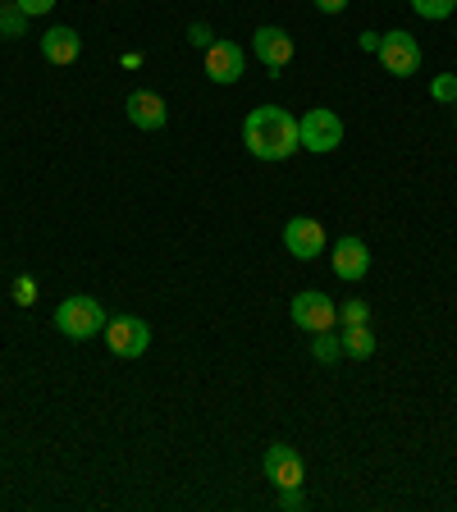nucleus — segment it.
<instances>
[{
    "label": "nucleus",
    "instance_id": "obj_6",
    "mask_svg": "<svg viewBox=\"0 0 457 512\" xmlns=\"http://www.w3.org/2000/svg\"><path fill=\"white\" fill-rule=\"evenodd\" d=\"M343 142V119L334 115V110L316 106L302 115V147L316 151V156H325V151H334Z\"/></svg>",
    "mask_w": 457,
    "mask_h": 512
},
{
    "label": "nucleus",
    "instance_id": "obj_18",
    "mask_svg": "<svg viewBox=\"0 0 457 512\" xmlns=\"http://www.w3.org/2000/svg\"><path fill=\"white\" fill-rule=\"evenodd\" d=\"M366 320H371V307L362 298L339 302V325H366Z\"/></svg>",
    "mask_w": 457,
    "mask_h": 512
},
{
    "label": "nucleus",
    "instance_id": "obj_23",
    "mask_svg": "<svg viewBox=\"0 0 457 512\" xmlns=\"http://www.w3.org/2000/svg\"><path fill=\"white\" fill-rule=\"evenodd\" d=\"M188 42L192 46H211L215 37H211V28H206V23H192V28H188Z\"/></svg>",
    "mask_w": 457,
    "mask_h": 512
},
{
    "label": "nucleus",
    "instance_id": "obj_3",
    "mask_svg": "<svg viewBox=\"0 0 457 512\" xmlns=\"http://www.w3.org/2000/svg\"><path fill=\"white\" fill-rule=\"evenodd\" d=\"M288 311H293V325L307 334H320V330H334V325H339V302H334L330 293H316V288L298 293Z\"/></svg>",
    "mask_w": 457,
    "mask_h": 512
},
{
    "label": "nucleus",
    "instance_id": "obj_24",
    "mask_svg": "<svg viewBox=\"0 0 457 512\" xmlns=\"http://www.w3.org/2000/svg\"><path fill=\"white\" fill-rule=\"evenodd\" d=\"M316 10L320 14H343L348 10V0H316Z\"/></svg>",
    "mask_w": 457,
    "mask_h": 512
},
{
    "label": "nucleus",
    "instance_id": "obj_13",
    "mask_svg": "<svg viewBox=\"0 0 457 512\" xmlns=\"http://www.w3.org/2000/svg\"><path fill=\"white\" fill-rule=\"evenodd\" d=\"M42 55H46V64H74L78 55H83V37H78L74 28H46V37H42Z\"/></svg>",
    "mask_w": 457,
    "mask_h": 512
},
{
    "label": "nucleus",
    "instance_id": "obj_5",
    "mask_svg": "<svg viewBox=\"0 0 457 512\" xmlns=\"http://www.w3.org/2000/svg\"><path fill=\"white\" fill-rule=\"evenodd\" d=\"M106 348L115 352V357H124V362H133V357H142V352L151 348V330H147V320L138 316H115L106 320Z\"/></svg>",
    "mask_w": 457,
    "mask_h": 512
},
{
    "label": "nucleus",
    "instance_id": "obj_15",
    "mask_svg": "<svg viewBox=\"0 0 457 512\" xmlns=\"http://www.w3.org/2000/svg\"><path fill=\"white\" fill-rule=\"evenodd\" d=\"M311 357H316L320 366H334L343 357V343H339V330H320L311 334Z\"/></svg>",
    "mask_w": 457,
    "mask_h": 512
},
{
    "label": "nucleus",
    "instance_id": "obj_25",
    "mask_svg": "<svg viewBox=\"0 0 457 512\" xmlns=\"http://www.w3.org/2000/svg\"><path fill=\"white\" fill-rule=\"evenodd\" d=\"M362 51H380V37H375V32H362Z\"/></svg>",
    "mask_w": 457,
    "mask_h": 512
},
{
    "label": "nucleus",
    "instance_id": "obj_16",
    "mask_svg": "<svg viewBox=\"0 0 457 512\" xmlns=\"http://www.w3.org/2000/svg\"><path fill=\"white\" fill-rule=\"evenodd\" d=\"M28 19L32 14H23L14 0H5V5H0V37H23V32H28Z\"/></svg>",
    "mask_w": 457,
    "mask_h": 512
},
{
    "label": "nucleus",
    "instance_id": "obj_8",
    "mask_svg": "<svg viewBox=\"0 0 457 512\" xmlns=\"http://www.w3.org/2000/svg\"><path fill=\"white\" fill-rule=\"evenodd\" d=\"M330 266H334V275H339V279H348V284H357V279H366V275H371V247H366L357 234L339 238V243L330 247Z\"/></svg>",
    "mask_w": 457,
    "mask_h": 512
},
{
    "label": "nucleus",
    "instance_id": "obj_12",
    "mask_svg": "<svg viewBox=\"0 0 457 512\" xmlns=\"http://www.w3.org/2000/svg\"><path fill=\"white\" fill-rule=\"evenodd\" d=\"M266 476L275 480V490L302 485V453L293 444H270L266 448Z\"/></svg>",
    "mask_w": 457,
    "mask_h": 512
},
{
    "label": "nucleus",
    "instance_id": "obj_20",
    "mask_svg": "<svg viewBox=\"0 0 457 512\" xmlns=\"http://www.w3.org/2000/svg\"><path fill=\"white\" fill-rule=\"evenodd\" d=\"M275 503H279L284 512H302V508H307V494H302V485H284Z\"/></svg>",
    "mask_w": 457,
    "mask_h": 512
},
{
    "label": "nucleus",
    "instance_id": "obj_26",
    "mask_svg": "<svg viewBox=\"0 0 457 512\" xmlns=\"http://www.w3.org/2000/svg\"><path fill=\"white\" fill-rule=\"evenodd\" d=\"M453 128H457V119H453Z\"/></svg>",
    "mask_w": 457,
    "mask_h": 512
},
{
    "label": "nucleus",
    "instance_id": "obj_9",
    "mask_svg": "<svg viewBox=\"0 0 457 512\" xmlns=\"http://www.w3.org/2000/svg\"><path fill=\"white\" fill-rule=\"evenodd\" d=\"M284 247H288V256H298V261H316V256L325 252V229H320V220L293 215V220L284 224Z\"/></svg>",
    "mask_w": 457,
    "mask_h": 512
},
{
    "label": "nucleus",
    "instance_id": "obj_11",
    "mask_svg": "<svg viewBox=\"0 0 457 512\" xmlns=\"http://www.w3.org/2000/svg\"><path fill=\"white\" fill-rule=\"evenodd\" d=\"M124 110H128V124L142 128V133H156V128H165V119H170L165 101H160L156 92H147V87H138V92H128Z\"/></svg>",
    "mask_w": 457,
    "mask_h": 512
},
{
    "label": "nucleus",
    "instance_id": "obj_1",
    "mask_svg": "<svg viewBox=\"0 0 457 512\" xmlns=\"http://www.w3.org/2000/svg\"><path fill=\"white\" fill-rule=\"evenodd\" d=\"M243 147L256 160H288L302 147V119L284 106H256L243 119Z\"/></svg>",
    "mask_w": 457,
    "mask_h": 512
},
{
    "label": "nucleus",
    "instance_id": "obj_22",
    "mask_svg": "<svg viewBox=\"0 0 457 512\" xmlns=\"http://www.w3.org/2000/svg\"><path fill=\"white\" fill-rule=\"evenodd\" d=\"M14 5H19L23 14H32V19H37V14H46V10H55V0H14Z\"/></svg>",
    "mask_w": 457,
    "mask_h": 512
},
{
    "label": "nucleus",
    "instance_id": "obj_4",
    "mask_svg": "<svg viewBox=\"0 0 457 512\" xmlns=\"http://www.w3.org/2000/svg\"><path fill=\"white\" fill-rule=\"evenodd\" d=\"M380 64H384V74H394V78H412L416 69H421V46H416L412 32L394 28V32H384L380 37Z\"/></svg>",
    "mask_w": 457,
    "mask_h": 512
},
{
    "label": "nucleus",
    "instance_id": "obj_14",
    "mask_svg": "<svg viewBox=\"0 0 457 512\" xmlns=\"http://www.w3.org/2000/svg\"><path fill=\"white\" fill-rule=\"evenodd\" d=\"M339 343H343V357H352V362H366V357H375V330H371V320H366V325H339Z\"/></svg>",
    "mask_w": 457,
    "mask_h": 512
},
{
    "label": "nucleus",
    "instance_id": "obj_17",
    "mask_svg": "<svg viewBox=\"0 0 457 512\" xmlns=\"http://www.w3.org/2000/svg\"><path fill=\"white\" fill-rule=\"evenodd\" d=\"M412 10L421 14V19L439 23V19H448V14L457 10V0H412Z\"/></svg>",
    "mask_w": 457,
    "mask_h": 512
},
{
    "label": "nucleus",
    "instance_id": "obj_10",
    "mask_svg": "<svg viewBox=\"0 0 457 512\" xmlns=\"http://www.w3.org/2000/svg\"><path fill=\"white\" fill-rule=\"evenodd\" d=\"M243 69H247V55H243V46H234L229 37L206 46V78H211V83L229 87L243 78Z\"/></svg>",
    "mask_w": 457,
    "mask_h": 512
},
{
    "label": "nucleus",
    "instance_id": "obj_19",
    "mask_svg": "<svg viewBox=\"0 0 457 512\" xmlns=\"http://www.w3.org/2000/svg\"><path fill=\"white\" fill-rule=\"evenodd\" d=\"M430 96H435L439 106H453L457 101V74H439L435 83H430Z\"/></svg>",
    "mask_w": 457,
    "mask_h": 512
},
{
    "label": "nucleus",
    "instance_id": "obj_7",
    "mask_svg": "<svg viewBox=\"0 0 457 512\" xmlns=\"http://www.w3.org/2000/svg\"><path fill=\"white\" fill-rule=\"evenodd\" d=\"M252 55L266 64V74H284L288 60H293V37L284 28H275V23H261L252 32Z\"/></svg>",
    "mask_w": 457,
    "mask_h": 512
},
{
    "label": "nucleus",
    "instance_id": "obj_2",
    "mask_svg": "<svg viewBox=\"0 0 457 512\" xmlns=\"http://www.w3.org/2000/svg\"><path fill=\"white\" fill-rule=\"evenodd\" d=\"M106 311H101V302L96 298H83V293H74V298H64L60 307H55V330L64 334V339L74 343H87V339H101L106 334Z\"/></svg>",
    "mask_w": 457,
    "mask_h": 512
},
{
    "label": "nucleus",
    "instance_id": "obj_21",
    "mask_svg": "<svg viewBox=\"0 0 457 512\" xmlns=\"http://www.w3.org/2000/svg\"><path fill=\"white\" fill-rule=\"evenodd\" d=\"M14 302H19V307H32V302H37V279L32 275L14 279Z\"/></svg>",
    "mask_w": 457,
    "mask_h": 512
}]
</instances>
